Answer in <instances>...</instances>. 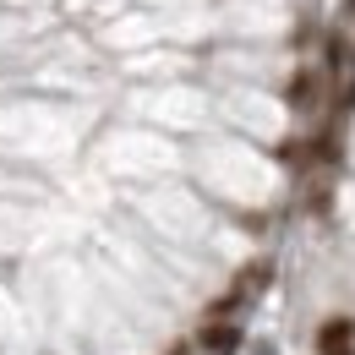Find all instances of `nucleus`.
<instances>
[{"label": "nucleus", "instance_id": "nucleus-1", "mask_svg": "<svg viewBox=\"0 0 355 355\" xmlns=\"http://www.w3.org/2000/svg\"><path fill=\"white\" fill-rule=\"evenodd\" d=\"M317 350L322 355H355V322L350 317H328L317 328Z\"/></svg>", "mask_w": 355, "mask_h": 355}, {"label": "nucleus", "instance_id": "nucleus-2", "mask_svg": "<svg viewBox=\"0 0 355 355\" xmlns=\"http://www.w3.org/2000/svg\"><path fill=\"white\" fill-rule=\"evenodd\" d=\"M202 350H208V355H235V350H241V328L224 322V317H214V322L202 328Z\"/></svg>", "mask_w": 355, "mask_h": 355}, {"label": "nucleus", "instance_id": "nucleus-3", "mask_svg": "<svg viewBox=\"0 0 355 355\" xmlns=\"http://www.w3.org/2000/svg\"><path fill=\"white\" fill-rule=\"evenodd\" d=\"M290 104H311V77H306V71L290 83Z\"/></svg>", "mask_w": 355, "mask_h": 355}]
</instances>
